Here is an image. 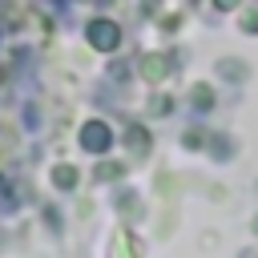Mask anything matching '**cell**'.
<instances>
[{"label":"cell","mask_w":258,"mask_h":258,"mask_svg":"<svg viewBox=\"0 0 258 258\" xmlns=\"http://www.w3.org/2000/svg\"><path fill=\"white\" fill-rule=\"evenodd\" d=\"M93 44H117V28L113 24H93Z\"/></svg>","instance_id":"1"}]
</instances>
